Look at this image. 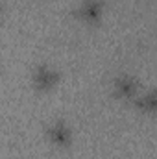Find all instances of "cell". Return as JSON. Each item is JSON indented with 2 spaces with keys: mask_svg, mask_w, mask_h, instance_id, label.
<instances>
[{
  "mask_svg": "<svg viewBox=\"0 0 157 159\" xmlns=\"http://www.w3.org/2000/svg\"><path fill=\"white\" fill-rule=\"evenodd\" d=\"M115 91H117L118 96H122V98L137 96V83H135V80L131 78V76H120L117 80Z\"/></svg>",
  "mask_w": 157,
  "mask_h": 159,
  "instance_id": "cell-1",
  "label": "cell"
},
{
  "mask_svg": "<svg viewBox=\"0 0 157 159\" xmlns=\"http://www.w3.org/2000/svg\"><path fill=\"white\" fill-rule=\"evenodd\" d=\"M50 139L54 143H57V144H67L70 141V129H69V126L63 124V122H56V124L52 122V126H50Z\"/></svg>",
  "mask_w": 157,
  "mask_h": 159,
  "instance_id": "cell-2",
  "label": "cell"
},
{
  "mask_svg": "<svg viewBox=\"0 0 157 159\" xmlns=\"http://www.w3.org/2000/svg\"><path fill=\"white\" fill-rule=\"evenodd\" d=\"M79 9H81V17H85L87 20H98L102 15V2L100 0H85Z\"/></svg>",
  "mask_w": 157,
  "mask_h": 159,
  "instance_id": "cell-3",
  "label": "cell"
},
{
  "mask_svg": "<svg viewBox=\"0 0 157 159\" xmlns=\"http://www.w3.org/2000/svg\"><path fill=\"white\" fill-rule=\"evenodd\" d=\"M35 83L41 87H50L56 83V72L52 69H46V67H39L37 69V74L34 76Z\"/></svg>",
  "mask_w": 157,
  "mask_h": 159,
  "instance_id": "cell-4",
  "label": "cell"
},
{
  "mask_svg": "<svg viewBox=\"0 0 157 159\" xmlns=\"http://www.w3.org/2000/svg\"><path fill=\"white\" fill-rule=\"evenodd\" d=\"M137 100H139V106H142L144 111H154V104H155L154 91H142L141 94H137Z\"/></svg>",
  "mask_w": 157,
  "mask_h": 159,
  "instance_id": "cell-5",
  "label": "cell"
}]
</instances>
